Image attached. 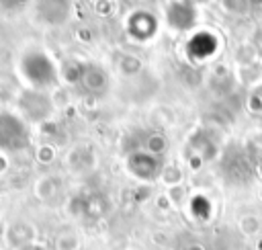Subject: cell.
Here are the masks:
<instances>
[{
	"label": "cell",
	"mask_w": 262,
	"mask_h": 250,
	"mask_svg": "<svg viewBox=\"0 0 262 250\" xmlns=\"http://www.w3.org/2000/svg\"><path fill=\"white\" fill-rule=\"evenodd\" d=\"M27 139H29L27 129H25L23 121H18L16 117H12L8 129L2 127V123H0V148H4V150H18V148L27 145Z\"/></svg>",
	"instance_id": "obj_1"
}]
</instances>
